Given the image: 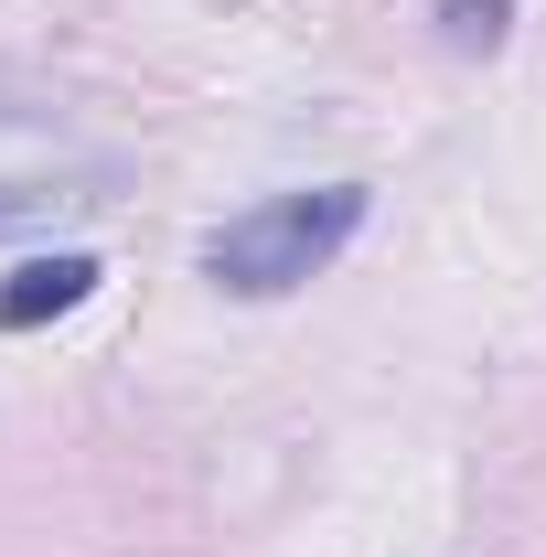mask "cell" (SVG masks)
<instances>
[{
  "instance_id": "2",
  "label": "cell",
  "mask_w": 546,
  "mask_h": 557,
  "mask_svg": "<svg viewBox=\"0 0 546 557\" xmlns=\"http://www.w3.org/2000/svg\"><path fill=\"white\" fill-rule=\"evenodd\" d=\"M86 289H97V258H86V247H54V258H33V269L0 289V333H44V322H65Z\"/></svg>"
},
{
  "instance_id": "4",
  "label": "cell",
  "mask_w": 546,
  "mask_h": 557,
  "mask_svg": "<svg viewBox=\"0 0 546 557\" xmlns=\"http://www.w3.org/2000/svg\"><path fill=\"white\" fill-rule=\"evenodd\" d=\"M0 129H44V97H33L11 65H0Z\"/></svg>"
},
{
  "instance_id": "3",
  "label": "cell",
  "mask_w": 546,
  "mask_h": 557,
  "mask_svg": "<svg viewBox=\"0 0 546 557\" xmlns=\"http://www.w3.org/2000/svg\"><path fill=\"white\" fill-rule=\"evenodd\" d=\"M514 33V0H439V44L450 54H493Z\"/></svg>"
},
{
  "instance_id": "5",
  "label": "cell",
  "mask_w": 546,
  "mask_h": 557,
  "mask_svg": "<svg viewBox=\"0 0 546 557\" xmlns=\"http://www.w3.org/2000/svg\"><path fill=\"white\" fill-rule=\"evenodd\" d=\"M33 214H44V194H22V183H0V236H11V225H33Z\"/></svg>"
},
{
  "instance_id": "1",
  "label": "cell",
  "mask_w": 546,
  "mask_h": 557,
  "mask_svg": "<svg viewBox=\"0 0 546 557\" xmlns=\"http://www.w3.org/2000/svg\"><path fill=\"white\" fill-rule=\"evenodd\" d=\"M364 225V183H311V194H269V205L225 214L204 236V278L236 300H278L300 278H322Z\"/></svg>"
}]
</instances>
